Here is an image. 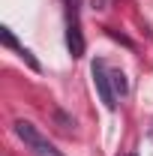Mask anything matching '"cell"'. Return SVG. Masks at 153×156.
Segmentation results:
<instances>
[{
  "mask_svg": "<svg viewBox=\"0 0 153 156\" xmlns=\"http://www.w3.org/2000/svg\"><path fill=\"white\" fill-rule=\"evenodd\" d=\"M12 129H15V135L24 141V147H27L33 156H63L57 147H54V144L42 135L36 126H33V123H27V120H15Z\"/></svg>",
  "mask_w": 153,
  "mask_h": 156,
  "instance_id": "cell-1",
  "label": "cell"
},
{
  "mask_svg": "<svg viewBox=\"0 0 153 156\" xmlns=\"http://www.w3.org/2000/svg\"><path fill=\"white\" fill-rule=\"evenodd\" d=\"M93 84L96 90H99V99H102V105L111 111L117 105V96H114V87H111V75H108V69H105V60H93Z\"/></svg>",
  "mask_w": 153,
  "mask_h": 156,
  "instance_id": "cell-2",
  "label": "cell"
},
{
  "mask_svg": "<svg viewBox=\"0 0 153 156\" xmlns=\"http://www.w3.org/2000/svg\"><path fill=\"white\" fill-rule=\"evenodd\" d=\"M66 45L72 57H84V36L78 24V9H69V27H66Z\"/></svg>",
  "mask_w": 153,
  "mask_h": 156,
  "instance_id": "cell-3",
  "label": "cell"
},
{
  "mask_svg": "<svg viewBox=\"0 0 153 156\" xmlns=\"http://www.w3.org/2000/svg\"><path fill=\"white\" fill-rule=\"evenodd\" d=\"M108 75H111V87H114V96H117V99H123L126 93H129V81H126V75H123L120 69H111Z\"/></svg>",
  "mask_w": 153,
  "mask_h": 156,
  "instance_id": "cell-4",
  "label": "cell"
},
{
  "mask_svg": "<svg viewBox=\"0 0 153 156\" xmlns=\"http://www.w3.org/2000/svg\"><path fill=\"white\" fill-rule=\"evenodd\" d=\"M54 120H57V129H60V132H66V135L75 129V120H69L63 111H54Z\"/></svg>",
  "mask_w": 153,
  "mask_h": 156,
  "instance_id": "cell-5",
  "label": "cell"
},
{
  "mask_svg": "<svg viewBox=\"0 0 153 156\" xmlns=\"http://www.w3.org/2000/svg\"><path fill=\"white\" fill-rule=\"evenodd\" d=\"M129 156H135V153H129Z\"/></svg>",
  "mask_w": 153,
  "mask_h": 156,
  "instance_id": "cell-6",
  "label": "cell"
}]
</instances>
